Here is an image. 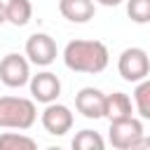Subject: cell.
<instances>
[{
    "instance_id": "1",
    "label": "cell",
    "mask_w": 150,
    "mask_h": 150,
    "mask_svg": "<svg viewBox=\"0 0 150 150\" xmlns=\"http://www.w3.org/2000/svg\"><path fill=\"white\" fill-rule=\"evenodd\" d=\"M110 54L101 40H70L63 47V63L73 73L98 75L108 68Z\"/></svg>"
},
{
    "instance_id": "2",
    "label": "cell",
    "mask_w": 150,
    "mask_h": 150,
    "mask_svg": "<svg viewBox=\"0 0 150 150\" xmlns=\"http://www.w3.org/2000/svg\"><path fill=\"white\" fill-rule=\"evenodd\" d=\"M38 122V105L35 98L26 96H0V127L28 131Z\"/></svg>"
},
{
    "instance_id": "3",
    "label": "cell",
    "mask_w": 150,
    "mask_h": 150,
    "mask_svg": "<svg viewBox=\"0 0 150 150\" xmlns=\"http://www.w3.org/2000/svg\"><path fill=\"white\" fill-rule=\"evenodd\" d=\"M117 73L124 82H141L150 75V56L141 47H127L117 59Z\"/></svg>"
},
{
    "instance_id": "4",
    "label": "cell",
    "mask_w": 150,
    "mask_h": 150,
    "mask_svg": "<svg viewBox=\"0 0 150 150\" xmlns=\"http://www.w3.org/2000/svg\"><path fill=\"white\" fill-rule=\"evenodd\" d=\"M0 82L9 89L26 87L30 82V61L28 56H21L16 52H9L0 61Z\"/></svg>"
},
{
    "instance_id": "5",
    "label": "cell",
    "mask_w": 150,
    "mask_h": 150,
    "mask_svg": "<svg viewBox=\"0 0 150 150\" xmlns=\"http://www.w3.org/2000/svg\"><path fill=\"white\" fill-rule=\"evenodd\" d=\"M143 136V122L131 117H122V120H112L110 129H108V141L112 148L117 150H134L136 141Z\"/></svg>"
},
{
    "instance_id": "6",
    "label": "cell",
    "mask_w": 150,
    "mask_h": 150,
    "mask_svg": "<svg viewBox=\"0 0 150 150\" xmlns=\"http://www.w3.org/2000/svg\"><path fill=\"white\" fill-rule=\"evenodd\" d=\"M40 122H42V127H45L47 134H52V136H66L73 129L75 117H73V110L68 105L54 101V103L45 105V110L40 112Z\"/></svg>"
},
{
    "instance_id": "7",
    "label": "cell",
    "mask_w": 150,
    "mask_h": 150,
    "mask_svg": "<svg viewBox=\"0 0 150 150\" xmlns=\"http://www.w3.org/2000/svg\"><path fill=\"white\" fill-rule=\"evenodd\" d=\"M23 49H26L28 61L33 66H42V68L49 66V63H54L56 54H59V47H56L54 38L47 35V33H33V35H28Z\"/></svg>"
},
{
    "instance_id": "8",
    "label": "cell",
    "mask_w": 150,
    "mask_h": 150,
    "mask_svg": "<svg viewBox=\"0 0 150 150\" xmlns=\"http://www.w3.org/2000/svg\"><path fill=\"white\" fill-rule=\"evenodd\" d=\"M75 110L87 120L105 117V94L96 87H82L75 94Z\"/></svg>"
},
{
    "instance_id": "9",
    "label": "cell",
    "mask_w": 150,
    "mask_h": 150,
    "mask_svg": "<svg viewBox=\"0 0 150 150\" xmlns=\"http://www.w3.org/2000/svg\"><path fill=\"white\" fill-rule=\"evenodd\" d=\"M30 96L35 98V103H54L59 96H61V80L49 73V70H42L38 75H30Z\"/></svg>"
},
{
    "instance_id": "10",
    "label": "cell",
    "mask_w": 150,
    "mask_h": 150,
    "mask_svg": "<svg viewBox=\"0 0 150 150\" xmlns=\"http://www.w3.org/2000/svg\"><path fill=\"white\" fill-rule=\"evenodd\" d=\"M59 12L63 19L73 23H87L89 19H94L96 2L94 0H59Z\"/></svg>"
},
{
    "instance_id": "11",
    "label": "cell",
    "mask_w": 150,
    "mask_h": 150,
    "mask_svg": "<svg viewBox=\"0 0 150 150\" xmlns=\"http://www.w3.org/2000/svg\"><path fill=\"white\" fill-rule=\"evenodd\" d=\"M134 112H136V108H134V101L129 98V94H124V91L105 94V117L110 122L122 120V117H131Z\"/></svg>"
},
{
    "instance_id": "12",
    "label": "cell",
    "mask_w": 150,
    "mask_h": 150,
    "mask_svg": "<svg viewBox=\"0 0 150 150\" xmlns=\"http://www.w3.org/2000/svg\"><path fill=\"white\" fill-rule=\"evenodd\" d=\"M5 7H7V23H12L16 28L26 26L33 19V5H30V0H7Z\"/></svg>"
},
{
    "instance_id": "13",
    "label": "cell",
    "mask_w": 150,
    "mask_h": 150,
    "mask_svg": "<svg viewBox=\"0 0 150 150\" xmlns=\"http://www.w3.org/2000/svg\"><path fill=\"white\" fill-rule=\"evenodd\" d=\"M35 148H38V141L21 131L0 134V150H35Z\"/></svg>"
},
{
    "instance_id": "14",
    "label": "cell",
    "mask_w": 150,
    "mask_h": 150,
    "mask_svg": "<svg viewBox=\"0 0 150 150\" xmlns=\"http://www.w3.org/2000/svg\"><path fill=\"white\" fill-rule=\"evenodd\" d=\"M134 108L141 115V120H150V77L136 82V89H134Z\"/></svg>"
},
{
    "instance_id": "15",
    "label": "cell",
    "mask_w": 150,
    "mask_h": 150,
    "mask_svg": "<svg viewBox=\"0 0 150 150\" xmlns=\"http://www.w3.org/2000/svg\"><path fill=\"white\" fill-rule=\"evenodd\" d=\"M73 148L75 150H103L105 148V141L98 131H91V129H82L75 134L73 138Z\"/></svg>"
},
{
    "instance_id": "16",
    "label": "cell",
    "mask_w": 150,
    "mask_h": 150,
    "mask_svg": "<svg viewBox=\"0 0 150 150\" xmlns=\"http://www.w3.org/2000/svg\"><path fill=\"white\" fill-rule=\"evenodd\" d=\"M127 14L134 23H150V0H127Z\"/></svg>"
},
{
    "instance_id": "17",
    "label": "cell",
    "mask_w": 150,
    "mask_h": 150,
    "mask_svg": "<svg viewBox=\"0 0 150 150\" xmlns=\"http://www.w3.org/2000/svg\"><path fill=\"white\" fill-rule=\"evenodd\" d=\"M143 148H150V138L143 134L138 141H136V145H134V150H143Z\"/></svg>"
},
{
    "instance_id": "18",
    "label": "cell",
    "mask_w": 150,
    "mask_h": 150,
    "mask_svg": "<svg viewBox=\"0 0 150 150\" xmlns=\"http://www.w3.org/2000/svg\"><path fill=\"white\" fill-rule=\"evenodd\" d=\"M94 2H98V5H103V7H117V5H122L124 0H94Z\"/></svg>"
},
{
    "instance_id": "19",
    "label": "cell",
    "mask_w": 150,
    "mask_h": 150,
    "mask_svg": "<svg viewBox=\"0 0 150 150\" xmlns=\"http://www.w3.org/2000/svg\"><path fill=\"white\" fill-rule=\"evenodd\" d=\"M2 23H7V7H5V2L0 0V26Z\"/></svg>"
}]
</instances>
